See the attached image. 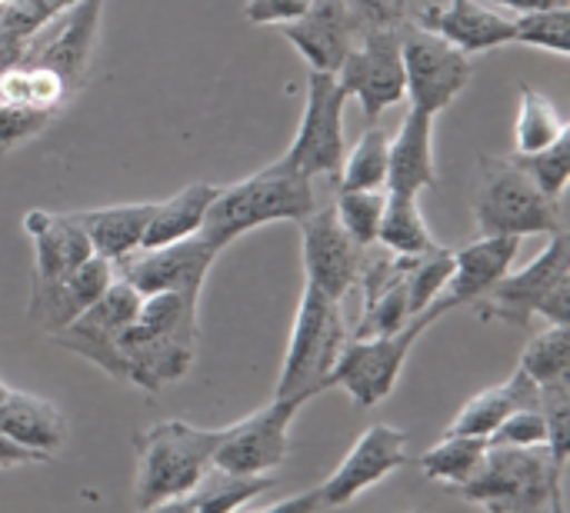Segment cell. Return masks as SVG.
Returning a JSON list of instances; mask_svg holds the SVG:
<instances>
[{
    "mask_svg": "<svg viewBox=\"0 0 570 513\" xmlns=\"http://www.w3.org/2000/svg\"><path fill=\"white\" fill-rule=\"evenodd\" d=\"M7 391H10V387H7V384L0 381V401H3V394H7Z\"/></svg>",
    "mask_w": 570,
    "mask_h": 513,
    "instance_id": "cell-48",
    "label": "cell"
},
{
    "mask_svg": "<svg viewBox=\"0 0 570 513\" xmlns=\"http://www.w3.org/2000/svg\"><path fill=\"white\" fill-rule=\"evenodd\" d=\"M157 200H144V204H110V207H94V210H70V217L80 224V230L87 234L90 247L97 257L117 264L127 254H134L144 244L150 214H154Z\"/></svg>",
    "mask_w": 570,
    "mask_h": 513,
    "instance_id": "cell-25",
    "label": "cell"
},
{
    "mask_svg": "<svg viewBox=\"0 0 570 513\" xmlns=\"http://www.w3.org/2000/svg\"><path fill=\"white\" fill-rule=\"evenodd\" d=\"M307 7H311V0H247L244 17L261 27H281V23H291L301 13H307Z\"/></svg>",
    "mask_w": 570,
    "mask_h": 513,
    "instance_id": "cell-43",
    "label": "cell"
},
{
    "mask_svg": "<svg viewBox=\"0 0 570 513\" xmlns=\"http://www.w3.org/2000/svg\"><path fill=\"white\" fill-rule=\"evenodd\" d=\"M541 414L548 424V454L558 467H568L570 457V381L541 384Z\"/></svg>",
    "mask_w": 570,
    "mask_h": 513,
    "instance_id": "cell-40",
    "label": "cell"
},
{
    "mask_svg": "<svg viewBox=\"0 0 570 513\" xmlns=\"http://www.w3.org/2000/svg\"><path fill=\"white\" fill-rule=\"evenodd\" d=\"M494 10H504V13H524V10H544V7H561L570 0H481Z\"/></svg>",
    "mask_w": 570,
    "mask_h": 513,
    "instance_id": "cell-45",
    "label": "cell"
},
{
    "mask_svg": "<svg viewBox=\"0 0 570 513\" xmlns=\"http://www.w3.org/2000/svg\"><path fill=\"white\" fill-rule=\"evenodd\" d=\"M434 114L411 107L401 120L397 134L391 137V160H387V190L391 194H421L438 187L434 167Z\"/></svg>",
    "mask_w": 570,
    "mask_h": 513,
    "instance_id": "cell-22",
    "label": "cell"
},
{
    "mask_svg": "<svg viewBox=\"0 0 570 513\" xmlns=\"http://www.w3.org/2000/svg\"><path fill=\"white\" fill-rule=\"evenodd\" d=\"M337 83L347 100H357L364 117L374 124L384 110L404 100V60H401V23L394 13H371L344 63L337 67Z\"/></svg>",
    "mask_w": 570,
    "mask_h": 513,
    "instance_id": "cell-9",
    "label": "cell"
},
{
    "mask_svg": "<svg viewBox=\"0 0 570 513\" xmlns=\"http://www.w3.org/2000/svg\"><path fill=\"white\" fill-rule=\"evenodd\" d=\"M47 457H40L37 451L30 447H20L17 441H10L7 434H0V471H10V467H27V464H40Z\"/></svg>",
    "mask_w": 570,
    "mask_h": 513,
    "instance_id": "cell-44",
    "label": "cell"
},
{
    "mask_svg": "<svg viewBox=\"0 0 570 513\" xmlns=\"http://www.w3.org/2000/svg\"><path fill=\"white\" fill-rule=\"evenodd\" d=\"M0 3H3V0H0Z\"/></svg>",
    "mask_w": 570,
    "mask_h": 513,
    "instance_id": "cell-49",
    "label": "cell"
},
{
    "mask_svg": "<svg viewBox=\"0 0 570 513\" xmlns=\"http://www.w3.org/2000/svg\"><path fill=\"white\" fill-rule=\"evenodd\" d=\"M514 43H528L558 57L570 53V3L514 13Z\"/></svg>",
    "mask_w": 570,
    "mask_h": 513,
    "instance_id": "cell-37",
    "label": "cell"
},
{
    "mask_svg": "<svg viewBox=\"0 0 570 513\" xmlns=\"http://www.w3.org/2000/svg\"><path fill=\"white\" fill-rule=\"evenodd\" d=\"M50 117H53L50 110L0 100V154H10V150L23 147L27 140H33L50 124Z\"/></svg>",
    "mask_w": 570,
    "mask_h": 513,
    "instance_id": "cell-41",
    "label": "cell"
},
{
    "mask_svg": "<svg viewBox=\"0 0 570 513\" xmlns=\"http://www.w3.org/2000/svg\"><path fill=\"white\" fill-rule=\"evenodd\" d=\"M344 103L347 93L337 83V73L311 70L307 73V100L304 117L297 124V134L291 147L284 150L281 164L317 180V177H337L347 140H344Z\"/></svg>",
    "mask_w": 570,
    "mask_h": 513,
    "instance_id": "cell-10",
    "label": "cell"
},
{
    "mask_svg": "<svg viewBox=\"0 0 570 513\" xmlns=\"http://www.w3.org/2000/svg\"><path fill=\"white\" fill-rule=\"evenodd\" d=\"M384 204H387V187H337L334 214L341 227L354 237V244L371 247L377 244Z\"/></svg>",
    "mask_w": 570,
    "mask_h": 513,
    "instance_id": "cell-35",
    "label": "cell"
},
{
    "mask_svg": "<svg viewBox=\"0 0 570 513\" xmlns=\"http://www.w3.org/2000/svg\"><path fill=\"white\" fill-rule=\"evenodd\" d=\"M488 441L508 444V447H548V424H544L541 404L538 407H514Z\"/></svg>",
    "mask_w": 570,
    "mask_h": 513,
    "instance_id": "cell-42",
    "label": "cell"
},
{
    "mask_svg": "<svg viewBox=\"0 0 570 513\" xmlns=\"http://www.w3.org/2000/svg\"><path fill=\"white\" fill-rule=\"evenodd\" d=\"M267 511H321V501H317V491H307V494H294V497H284V501H274Z\"/></svg>",
    "mask_w": 570,
    "mask_h": 513,
    "instance_id": "cell-46",
    "label": "cell"
},
{
    "mask_svg": "<svg viewBox=\"0 0 570 513\" xmlns=\"http://www.w3.org/2000/svg\"><path fill=\"white\" fill-rule=\"evenodd\" d=\"M224 427L207 431L187 421H160L137 434V507L164 511L184 497L210 467L220 447Z\"/></svg>",
    "mask_w": 570,
    "mask_h": 513,
    "instance_id": "cell-4",
    "label": "cell"
},
{
    "mask_svg": "<svg viewBox=\"0 0 570 513\" xmlns=\"http://www.w3.org/2000/svg\"><path fill=\"white\" fill-rule=\"evenodd\" d=\"M23 230L33 240V277H63L94 257V247L70 214L27 210Z\"/></svg>",
    "mask_w": 570,
    "mask_h": 513,
    "instance_id": "cell-23",
    "label": "cell"
},
{
    "mask_svg": "<svg viewBox=\"0 0 570 513\" xmlns=\"http://www.w3.org/2000/svg\"><path fill=\"white\" fill-rule=\"evenodd\" d=\"M481 320H501L511 327H528L534 317L548 324L570 320V237L568 230L551 234V244L518 274H504L481 300Z\"/></svg>",
    "mask_w": 570,
    "mask_h": 513,
    "instance_id": "cell-5",
    "label": "cell"
},
{
    "mask_svg": "<svg viewBox=\"0 0 570 513\" xmlns=\"http://www.w3.org/2000/svg\"><path fill=\"white\" fill-rule=\"evenodd\" d=\"M518 250H521V237H508V234H481L474 244L454 250V270L441 294L448 310L461 304H478L511 270Z\"/></svg>",
    "mask_w": 570,
    "mask_h": 513,
    "instance_id": "cell-21",
    "label": "cell"
},
{
    "mask_svg": "<svg viewBox=\"0 0 570 513\" xmlns=\"http://www.w3.org/2000/svg\"><path fill=\"white\" fill-rule=\"evenodd\" d=\"M0 100L57 114L70 100V90L63 77L43 63H13L0 70Z\"/></svg>",
    "mask_w": 570,
    "mask_h": 513,
    "instance_id": "cell-31",
    "label": "cell"
},
{
    "mask_svg": "<svg viewBox=\"0 0 570 513\" xmlns=\"http://www.w3.org/2000/svg\"><path fill=\"white\" fill-rule=\"evenodd\" d=\"M361 244L341 227L334 204L331 207H314L301 220V257H304V274L307 284L324 290L334 300H344L357 287V267H361Z\"/></svg>",
    "mask_w": 570,
    "mask_h": 513,
    "instance_id": "cell-18",
    "label": "cell"
},
{
    "mask_svg": "<svg viewBox=\"0 0 570 513\" xmlns=\"http://www.w3.org/2000/svg\"><path fill=\"white\" fill-rule=\"evenodd\" d=\"M140 300L144 297L124 277L114 274L107 290L80 317H73L63 331H57L50 341L57 347L90 361L110 381L127 384V371H124V357H120V341H124V331L134 324V317L140 310Z\"/></svg>",
    "mask_w": 570,
    "mask_h": 513,
    "instance_id": "cell-11",
    "label": "cell"
},
{
    "mask_svg": "<svg viewBox=\"0 0 570 513\" xmlns=\"http://www.w3.org/2000/svg\"><path fill=\"white\" fill-rule=\"evenodd\" d=\"M0 434L50 461L67 444V417L47 397L7 391L0 401Z\"/></svg>",
    "mask_w": 570,
    "mask_h": 513,
    "instance_id": "cell-24",
    "label": "cell"
},
{
    "mask_svg": "<svg viewBox=\"0 0 570 513\" xmlns=\"http://www.w3.org/2000/svg\"><path fill=\"white\" fill-rule=\"evenodd\" d=\"M110 280H114V264L97 254L63 277H33L30 300H27V320L53 337L73 317H80L107 290Z\"/></svg>",
    "mask_w": 570,
    "mask_h": 513,
    "instance_id": "cell-19",
    "label": "cell"
},
{
    "mask_svg": "<svg viewBox=\"0 0 570 513\" xmlns=\"http://www.w3.org/2000/svg\"><path fill=\"white\" fill-rule=\"evenodd\" d=\"M414 23L461 47L464 53H484L504 43H514V17L494 10L481 0H448L431 3L414 13Z\"/></svg>",
    "mask_w": 570,
    "mask_h": 513,
    "instance_id": "cell-20",
    "label": "cell"
},
{
    "mask_svg": "<svg viewBox=\"0 0 570 513\" xmlns=\"http://www.w3.org/2000/svg\"><path fill=\"white\" fill-rule=\"evenodd\" d=\"M100 20H104V0H73L47 27L37 30L20 63H43L57 70L73 97L83 87L87 70L94 63Z\"/></svg>",
    "mask_w": 570,
    "mask_h": 513,
    "instance_id": "cell-16",
    "label": "cell"
},
{
    "mask_svg": "<svg viewBox=\"0 0 570 513\" xmlns=\"http://www.w3.org/2000/svg\"><path fill=\"white\" fill-rule=\"evenodd\" d=\"M514 164L528 170V177L554 200L564 197V187L570 180V130L561 134L551 147L538 154H514Z\"/></svg>",
    "mask_w": 570,
    "mask_h": 513,
    "instance_id": "cell-39",
    "label": "cell"
},
{
    "mask_svg": "<svg viewBox=\"0 0 570 513\" xmlns=\"http://www.w3.org/2000/svg\"><path fill=\"white\" fill-rule=\"evenodd\" d=\"M391 134L384 127H367L361 140L344 150L337 187H387Z\"/></svg>",
    "mask_w": 570,
    "mask_h": 513,
    "instance_id": "cell-34",
    "label": "cell"
},
{
    "mask_svg": "<svg viewBox=\"0 0 570 513\" xmlns=\"http://www.w3.org/2000/svg\"><path fill=\"white\" fill-rule=\"evenodd\" d=\"M404 464H407V434L391 427V424L367 427L361 434V441L347 451L341 467L321 487H314L317 501H321V511L347 507L354 497H361L374 484L387 481Z\"/></svg>",
    "mask_w": 570,
    "mask_h": 513,
    "instance_id": "cell-17",
    "label": "cell"
},
{
    "mask_svg": "<svg viewBox=\"0 0 570 513\" xmlns=\"http://www.w3.org/2000/svg\"><path fill=\"white\" fill-rule=\"evenodd\" d=\"M561 134H568V124L551 103V97H544L531 83H521V103H518V124H514L518 154H538L551 147Z\"/></svg>",
    "mask_w": 570,
    "mask_h": 513,
    "instance_id": "cell-33",
    "label": "cell"
},
{
    "mask_svg": "<svg viewBox=\"0 0 570 513\" xmlns=\"http://www.w3.org/2000/svg\"><path fill=\"white\" fill-rule=\"evenodd\" d=\"M217 254L220 250H214L200 234H190L184 240L137 247L134 254H127L124 260L114 264V274L124 277L140 297H150V294L200 297Z\"/></svg>",
    "mask_w": 570,
    "mask_h": 513,
    "instance_id": "cell-14",
    "label": "cell"
},
{
    "mask_svg": "<svg viewBox=\"0 0 570 513\" xmlns=\"http://www.w3.org/2000/svg\"><path fill=\"white\" fill-rule=\"evenodd\" d=\"M541 404V387L518 367L511 381L498 384V387H488L481 394H474L458 414L454 421L448 424L444 434H468V437H491L504 417L514 411V407H538Z\"/></svg>",
    "mask_w": 570,
    "mask_h": 513,
    "instance_id": "cell-26",
    "label": "cell"
},
{
    "mask_svg": "<svg viewBox=\"0 0 570 513\" xmlns=\"http://www.w3.org/2000/svg\"><path fill=\"white\" fill-rule=\"evenodd\" d=\"M448 314V304L438 297L428 310L411 317L404 327L391 334H374V337H347L341 347V357L327 377V391L341 387L357 407H374L387 401L397 387V377L414 351V344L428 334L431 324H438Z\"/></svg>",
    "mask_w": 570,
    "mask_h": 513,
    "instance_id": "cell-6",
    "label": "cell"
},
{
    "mask_svg": "<svg viewBox=\"0 0 570 513\" xmlns=\"http://www.w3.org/2000/svg\"><path fill=\"white\" fill-rule=\"evenodd\" d=\"M200 344L197 297L187 294H150L140 300L134 324L124 331L120 357L127 384L160 394L190 374Z\"/></svg>",
    "mask_w": 570,
    "mask_h": 513,
    "instance_id": "cell-1",
    "label": "cell"
},
{
    "mask_svg": "<svg viewBox=\"0 0 570 513\" xmlns=\"http://www.w3.org/2000/svg\"><path fill=\"white\" fill-rule=\"evenodd\" d=\"M491 441L488 437H468V434H444L431 451L421 454V471L431 481H441L448 487L464 484L484 461Z\"/></svg>",
    "mask_w": 570,
    "mask_h": 513,
    "instance_id": "cell-32",
    "label": "cell"
},
{
    "mask_svg": "<svg viewBox=\"0 0 570 513\" xmlns=\"http://www.w3.org/2000/svg\"><path fill=\"white\" fill-rule=\"evenodd\" d=\"M454 270V250L451 247H434L431 254L417 257V264L407 270L404 284H407V310L411 317H417L421 310H428L448 287Z\"/></svg>",
    "mask_w": 570,
    "mask_h": 513,
    "instance_id": "cell-38",
    "label": "cell"
},
{
    "mask_svg": "<svg viewBox=\"0 0 570 513\" xmlns=\"http://www.w3.org/2000/svg\"><path fill=\"white\" fill-rule=\"evenodd\" d=\"M304 397H274L257 414L224 427L214 467L234 474H271L291 451V424L304 407Z\"/></svg>",
    "mask_w": 570,
    "mask_h": 513,
    "instance_id": "cell-15",
    "label": "cell"
},
{
    "mask_svg": "<svg viewBox=\"0 0 570 513\" xmlns=\"http://www.w3.org/2000/svg\"><path fill=\"white\" fill-rule=\"evenodd\" d=\"M564 471L548 447H508L491 444L481 467L448 494L488 507V511H564Z\"/></svg>",
    "mask_w": 570,
    "mask_h": 513,
    "instance_id": "cell-3",
    "label": "cell"
},
{
    "mask_svg": "<svg viewBox=\"0 0 570 513\" xmlns=\"http://www.w3.org/2000/svg\"><path fill=\"white\" fill-rule=\"evenodd\" d=\"M73 0H3L0 3V70L23 60L30 40Z\"/></svg>",
    "mask_w": 570,
    "mask_h": 513,
    "instance_id": "cell-29",
    "label": "cell"
},
{
    "mask_svg": "<svg viewBox=\"0 0 570 513\" xmlns=\"http://www.w3.org/2000/svg\"><path fill=\"white\" fill-rule=\"evenodd\" d=\"M377 244L394 254H404V257H424L438 247L414 194L387 190V204H384L381 227H377Z\"/></svg>",
    "mask_w": 570,
    "mask_h": 513,
    "instance_id": "cell-30",
    "label": "cell"
},
{
    "mask_svg": "<svg viewBox=\"0 0 570 513\" xmlns=\"http://www.w3.org/2000/svg\"><path fill=\"white\" fill-rule=\"evenodd\" d=\"M314 207H317L314 180L284 167L281 160H274L271 167L217 190V197L210 200V207L204 214L200 237L214 250H224L237 237H244L257 227H267L277 220L301 224L307 214H314Z\"/></svg>",
    "mask_w": 570,
    "mask_h": 513,
    "instance_id": "cell-2",
    "label": "cell"
},
{
    "mask_svg": "<svg viewBox=\"0 0 570 513\" xmlns=\"http://www.w3.org/2000/svg\"><path fill=\"white\" fill-rule=\"evenodd\" d=\"M271 487H274L271 474H234V471L210 467L184 497H177L170 504V511H240V507H250Z\"/></svg>",
    "mask_w": 570,
    "mask_h": 513,
    "instance_id": "cell-27",
    "label": "cell"
},
{
    "mask_svg": "<svg viewBox=\"0 0 570 513\" xmlns=\"http://www.w3.org/2000/svg\"><path fill=\"white\" fill-rule=\"evenodd\" d=\"M474 220L481 234H561L564 210L561 200L548 197L514 157H481V180L474 190Z\"/></svg>",
    "mask_w": 570,
    "mask_h": 513,
    "instance_id": "cell-7",
    "label": "cell"
},
{
    "mask_svg": "<svg viewBox=\"0 0 570 513\" xmlns=\"http://www.w3.org/2000/svg\"><path fill=\"white\" fill-rule=\"evenodd\" d=\"M521 371L541 387V384H558L570 381V341L568 324H551L541 334L531 337L524 357H521Z\"/></svg>",
    "mask_w": 570,
    "mask_h": 513,
    "instance_id": "cell-36",
    "label": "cell"
},
{
    "mask_svg": "<svg viewBox=\"0 0 570 513\" xmlns=\"http://www.w3.org/2000/svg\"><path fill=\"white\" fill-rule=\"evenodd\" d=\"M344 344H347V327L341 317V300L327 297L314 284H304L287 354L277 377V397L311 401L324 394Z\"/></svg>",
    "mask_w": 570,
    "mask_h": 513,
    "instance_id": "cell-8",
    "label": "cell"
},
{
    "mask_svg": "<svg viewBox=\"0 0 570 513\" xmlns=\"http://www.w3.org/2000/svg\"><path fill=\"white\" fill-rule=\"evenodd\" d=\"M217 190H220L217 184L197 180V184H187L184 190H177L174 197L157 200L140 247H157V244H170V240L200 234L204 214H207L210 200L217 197Z\"/></svg>",
    "mask_w": 570,
    "mask_h": 513,
    "instance_id": "cell-28",
    "label": "cell"
},
{
    "mask_svg": "<svg viewBox=\"0 0 570 513\" xmlns=\"http://www.w3.org/2000/svg\"><path fill=\"white\" fill-rule=\"evenodd\" d=\"M401 60L404 97H411V107H421L434 117L471 83V53L414 20L401 23Z\"/></svg>",
    "mask_w": 570,
    "mask_h": 513,
    "instance_id": "cell-12",
    "label": "cell"
},
{
    "mask_svg": "<svg viewBox=\"0 0 570 513\" xmlns=\"http://www.w3.org/2000/svg\"><path fill=\"white\" fill-rule=\"evenodd\" d=\"M404 3H407V0H391V7H394V10H401Z\"/></svg>",
    "mask_w": 570,
    "mask_h": 513,
    "instance_id": "cell-47",
    "label": "cell"
},
{
    "mask_svg": "<svg viewBox=\"0 0 570 513\" xmlns=\"http://www.w3.org/2000/svg\"><path fill=\"white\" fill-rule=\"evenodd\" d=\"M371 13H397L384 0H311L307 13L291 23H281V37L307 60L311 70L337 73L347 50L357 40L361 23Z\"/></svg>",
    "mask_w": 570,
    "mask_h": 513,
    "instance_id": "cell-13",
    "label": "cell"
}]
</instances>
